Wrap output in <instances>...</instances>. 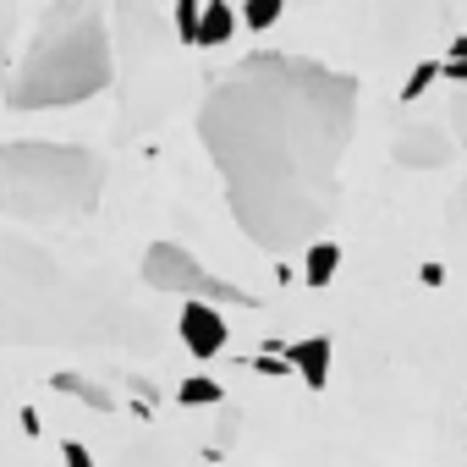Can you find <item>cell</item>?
<instances>
[{
    "label": "cell",
    "mask_w": 467,
    "mask_h": 467,
    "mask_svg": "<svg viewBox=\"0 0 467 467\" xmlns=\"http://www.w3.org/2000/svg\"><path fill=\"white\" fill-rule=\"evenodd\" d=\"M237 17H243L248 28H270V23H281V0H248Z\"/></svg>",
    "instance_id": "obj_13"
},
{
    "label": "cell",
    "mask_w": 467,
    "mask_h": 467,
    "mask_svg": "<svg viewBox=\"0 0 467 467\" xmlns=\"http://www.w3.org/2000/svg\"><path fill=\"white\" fill-rule=\"evenodd\" d=\"M440 78H451V83H467V39H456V50H451V61L440 67Z\"/></svg>",
    "instance_id": "obj_16"
},
{
    "label": "cell",
    "mask_w": 467,
    "mask_h": 467,
    "mask_svg": "<svg viewBox=\"0 0 467 467\" xmlns=\"http://www.w3.org/2000/svg\"><path fill=\"white\" fill-rule=\"evenodd\" d=\"M50 385H56L61 396H78V401H88V407L110 412V390H105V385H94V379H83V374H56Z\"/></svg>",
    "instance_id": "obj_11"
},
{
    "label": "cell",
    "mask_w": 467,
    "mask_h": 467,
    "mask_svg": "<svg viewBox=\"0 0 467 467\" xmlns=\"http://www.w3.org/2000/svg\"><path fill=\"white\" fill-rule=\"evenodd\" d=\"M105 88H110L105 23L94 12H56V23L39 28L34 45L23 50V61L6 83V105L12 110H61V105H83Z\"/></svg>",
    "instance_id": "obj_4"
},
{
    "label": "cell",
    "mask_w": 467,
    "mask_h": 467,
    "mask_svg": "<svg viewBox=\"0 0 467 467\" xmlns=\"http://www.w3.org/2000/svg\"><path fill=\"white\" fill-rule=\"evenodd\" d=\"M358 132V78L308 56H248L198 105V138L248 243L286 254L319 243Z\"/></svg>",
    "instance_id": "obj_1"
},
{
    "label": "cell",
    "mask_w": 467,
    "mask_h": 467,
    "mask_svg": "<svg viewBox=\"0 0 467 467\" xmlns=\"http://www.w3.org/2000/svg\"><path fill=\"white\" fill-rule=\"evenodd\" d=\"M390 154H396V165H407V171H440V165L456 154V143H451V132H440V121L412 116V121L396 127Z\"/></svg>",
    "instance_id": "obj_6"
},
{
    "label": "cell",
    "mask_w": 467,
    "mask_h": 467,
    "mask_svg": "<svg viewBox=\"0 0 467 467\" xmlns=\"http://www.w3.org/2000/svg\"><path fill=\"white\" fill-rule=\"evenodd\" d=\"M231 28H237V12H231V6H220V0H214V6H198V34H192V45H225L231 39Z\"/></svg>",
    "instance_id": "obj_9"
},
{
    "label": "cell",
    "mask_w": 467,
    "mask_h": 467,
    "mask_svg": "<svg viewBox=\"0 0 467 467\" xmlns=\"http://www.w3.org/2000/svg\"><path fill=\"white\" fill-rule=\"evenodd\" d=\"M445 225H451V237H462V243H467V182L456 187V198H451V214H445Z\"/></svg>",
    "instance_id": "obj_15"
},
{
    "label": "cell",
    "mask_w": 467,
    "mask_h": 467,
    "mask_svg": "<svg viewBox=\"0 0 467 467\" xmlns=\"http://www.w3.org/2000/svg\"><path fill=\"white\" fill-rule=\"evenodd\" d=\"M434 78H440V61H418V67H412V78H407V88H401V99L412 105V99H418V94H423Z\"/></svg>",
    "instance_id": "obj_14"
},
{
    "label": "cell",
    "mask_w": 467,
    "mask_h": 467,
    "mask_svg": "<svg viewBox=\"0 0 467 467\" xmlns=\"http://www.w3.org/2000/svg\"><path fill=\"white\" fill-rule=\"evenodd\" d=\"M138 314L116 303V292L67 259H56L39 237L0 220V347L56 352V347H105L138 341Z\"/></svg>",
    "instance_id": "obj_2"
},
{
    "label": "cell",
    "mask_w": 467,
    "mask_h": 467,
    "mask_svg": "<svg viewBox=\"0 0 467 467\" xmlns=\"http://www.w3.org/2000/svg\"><path fill=\"white\" fill-rule=\"evenodd\" d=\"M451 116H456V132H451V143H467V94L451 105Z\"/></svg>",
    "instance_id": "obj_19"
},
{
    "label": "cell",
    "mask_w": 467,
    "mask_h": 467,
    "mask_svg": "<svg viewBox=\"0 0 467 467\" xmlns=\"http://www.w3.org/2000/svg\"><path fill=\"white\" fill-rule=\"evenodd\" d=\"M182 347H187L192 358H214V352L225 347V319H220V308L187 303V308H182Z\"/></svg>",
    "instance_id": "obj_7"
},
{
    "label": "cell",
    "mask_w": 467,
    "mask_h": 467,
    "mask_svg": "<svg viewBox=\"0 0 467 467\" xmlns=\"http://www.w3.org/2000/svg\"><path fill=\"white\" fill-rule=\"evenodd\" d=\"M61 462H67V467H94L88 445H78V440H67V445H61Z\"/></svg>",
    "instance_id": "obj_18"
},
{
    "label": "cell",
    "mask_w": 467,
    "mask_h": 467,
    "mask_svg": "<svg viewBox=\"0 0 467 467\" xmlns=\"http://www.w3.org/2000/svg\"><path fill=\"white\" fill-rule=\"evenodd\" d=\"M341 270V248L336 243H308V286H330Z\"/></svg>",
    "instance_id": "obj_10"
},
{
    "label": "cell",
    "mask_w": 467,
    "mask_h": 467,
    "mask_svg": "<svg viewBox=\"0 0 467 467\" xmlns=\"http://www.w3.org/2000/svg\"><path fill=\"white\" fill-rule=\"evenodd\" d=\"M105 160L83 143L17 138L0 143V220L6 225H83L99 209Z\"/></svg>",
    "instance_id": "obj_3"
},
{
    "label": "cell",
    "mask_w": 467,
    "mask_h": 467,
    "mask_svg": "<svg viewBox=\"0 0 467 467\" xmlns=\"http://www.w3.org/2000/svg\"><path fill=\"white\" fill-rule=\"evenodd\" d=\"M143 281H149V292L187 297V303H203V308H259L254 292L220 281L214 270H203V265H198L187 248H176V243H154V248L143 254Z\"/></svg>",
    "instance_id": "obj_5"
},
{
    "label": "cell",
    "mask_w": 467,
    "mask_h": 467,
    "mask_svg": "<svg viewBox=\"0 0 467 467\" xmlns=\"http://www.w3.org/2000/svg\"><path fill=\"white\" fill-rule=\"evenodd\" d=\"M187 407H214L220 401V379H203V374H192V379H182V390H176Z\"/></svg>",
    "instance_id": "obj_12"
},
{
    "label": "cell",
    "mask_w": 467,
    "mask_h": 467,
    "mask_svg": "<svg viewBox=\"0 0 467 467\" xmlns=\"http://www.w3.org/2000/svg\"><path fill=\"white\" fill-rule=\"evenodd\" d=\"M176 34L192 45V34H198V6H192V0H182V6H176Z\"/></svg>",
    "instance_id": "obj_17"
},
{
    "label": "cell",
    "mask_w": 467,
    "mask_h": 467,
    "mask_svg": "<svg viewBox=\"0 0 467 467\" xmlns=\"http://www.w3.org/2000/svg\"><path fill=\"white\" fill-rule=\"evenodd\" d=\"M286 363L308 379V390H325V385H330V341H325V336L292 341V347H286Z\"/></svg>",
    "instance_id": "obj_8"
}]
</instances>
